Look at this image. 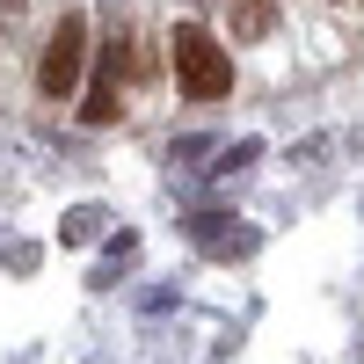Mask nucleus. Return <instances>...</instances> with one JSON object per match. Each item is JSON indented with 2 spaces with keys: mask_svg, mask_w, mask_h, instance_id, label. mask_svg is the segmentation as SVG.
I'll list each match as a JSON object with an SVG mask.
<instances>
[{
  "mask_svg": "<svg viewBox=\"0 0 364 364\" xmlns=\"http://www.w3.org/2000/svg\"><path fill=\"white\" fill-rule=\"evenodd\" d=\"M168 58H175V80H182L190 102H219L233 87V51L211 37L204 22H175L168 29Z\"/></svg>",
  "mask_w": 364,
  "mask_h": 364,
  "instance_id": "obj_1",
  "label": "nucleus"
},
{
  "mask_svg": "<svg viewBox=\"0 0 364 364\" xmlns=\"http://www.w3.org/2000/svg\"><path fill=\"white\" fill-rule=\"evenodd\" d=\"M80 66H87V22H80V15H58L51 44H44V58H37V87H44L51 102H73Z\"/></svg>",
  "mask_w": 364,
  "mask_h": 364,
  "instance_id": "obj_2",
  "label": "nucleus"
},
{
  "mask_svg": "<svg viewBox=\"0 0 364 364\" xmlns=\"http://www.w3.org/2000/svg\"><path fill=\"white\" fill-rule=\"evenodd\" d=\"M190 240H197L204 255H248V248H255V233H248V226H226V211H197V219H190Z\"/></svg>",
  "mask_w": 364,
  "mask_h": 364,
  "instance_id": "obj_3",
  "label": "nucleus"
},
{
  "mask_svg": "<svg viewBox=\"0 0 364 364\" xmlns=\"http://www.w3.org/2000/svg\"><path fill=\"white\" fill-rule=\"evenodd\" d=\"M117 66H124V51L109 44V51H102V80L87 87V102H80V124H95V132L117 124V109H124V102H117Z\"/></svg>",
  "mask_w": 364,
  "mask_h": 364,
  "instance_id": "obj_4",
  "label": "nucleus"
},
{
  "mask_svg": "<svg viewBox=\"0 0 364 364\" xmlns=\"http://www.w3.org/2000/svg\"><path fill=\"white\" fill-rule=\"evenodd\" d=\"M233 29L240 37H262L269 29V0H233Z\"/></svg>",
  "mask_w": 364,
  "mask_h": 364,
  "instance_id": "obj_5",
  "label": "nucleus"
},
{
  "mask_svg": "<svg viewBox=\"0 0 364 364\" xmlns=\"http://www.w3.org/2000/svg\"><path fill=\"white\" fill-rule=\"evenodd\" d=\"M95 226H102V211H95V204H80V211H66L58 240H95Z\"/></svg>",
  "mask_w": 364,
  "mask_h": 364,
  "instance_id": "obj_6",
  "label": "nucleus"
}]
</instances>
